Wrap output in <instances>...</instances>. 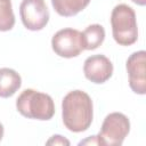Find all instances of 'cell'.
<instances>
[{
  "instance_id": "obj_6",
  "label": "cell",
  "mask_w": 146,
  "mask_h": 146,
  "mask_svg": "<svg viewBox=\"0 0 146 146\" xmlns=\"http://www.w3.org/2000/svg\"><path fill=\"white\" fill-rule=\"evenodd\" d=\"M19 16L23 25L30 31H40L49 22V10L44 0H23Z\"/></svg>"
},
{
  "instance_id": "obj_9",
  "label": "cell",
  "mask_w": 146,
  "mask_h": 146,
  "mask_svg": "<svg viewBox=\"0 0 146 146\" xmlns=\"http://www.w3.org/2000/svg\"><path fill=\"white\" fill-rule=\"evenodd\" d=\"M22 86L21 75L13 68H0V97H11Z\"/></svg>"
},
{
  "instance_id": "obj_11",
  "label": "cell",
  "mask_w": 146,
  "mask_h": 146,
  "mask_svg": "<svg viewBox=\"0 0 146 146\" xmlns=\"http://www.w3.org/2000/svg\"><path fill=\"white\" fill-rule=\"evenodd\" d=\"M89 3L90 0H51V5L55 11L64 17L75 16Z\"/></svg>"
},
{
  "instance_id": "obj_3",
  "label": "cell",
  "mask_w": 146,
  "mask_h": 146,
  "mask_svg": "<svg viewBox=\"0 0 146 146\" xmlns=\"http://www.w3.org/2000/svg\"><path fill=\"white\" fill-rule=\"evenodd\" d=\"M112 34L120 46H131L138 39V26L135 10L125 5H116L111 14Z\"/></svg>"
},
{
  "instance_id": "obj_15",
  "label": "cell",
  "mask_w": 146,
  "mask_h": 146,
  "mask_svg": "<svg viewBox=\"0 0 146 146\" xmlns=\"http://www.w3.org/2000/svg\"><path fill=\"white\" fill-rule=\"evenodd\" d=\"M3 125H2V123H0V141H1V139H2V137H3Z\"/></svg>"
},
{
  "instance_id": "obj_8",
  "label": "cell",
  "mask_w": 146,
  "mask_h": 146,
  "mask_svg": "<svg viewBox=\"0 0 146 146\" xmlns=\"http://www.w3.org/2000/svg\"><path fill=\"white\" fill-rule=\"evenodd\" d=\"M83 73L89 81L96 84H100L110 80V78L112 76L113 64L110 58L104 55H92L84 60Z\"/></svg>"
},
{
  "instance_id": "obj_7",
  "label": "cell",
  "mask_w": 146,
  "mask_h": 146,
  "mask_svg": "<svg viewBox=\"0 0 146 146\" xmlns=\"http://www.w3.org/2000/svg\"><path fill=\"white\" fill-rule=\"evenodd\" d=\"M129 75V86L138 95L146 94V52L144 50L132 52L125 63Z\"/></svg>"
},
{
  "instance_id": "obj_2",
  "label": "cell",
  "mask_w": 146,
  "mask_h": 146,
  "mask_svg": "<svg viewBox=\"0 0 146 146\" xmlns=\"http://www.w3.org/2000/svg\"><path fill=\"white\" fill-rule=\"evenodd\" d=\"M17 111L27 119L50 120L55 114V104L48 94L34 89H25L16 99Z\"/></svg>"
},
{
  "instance_id": "obj_5",
  "label": "cell",
  "mask_w": 146,
  "mask_h": 146,
  "mask_svg": "<svg viewBox=\"0 0 146 146\" xmlns=\"http://www.w3.org/2000/svg\"><path fill=\"white\" fill-rule=\"evenodd\" d=\"M51 47L55 54L59 57H76L83 50L81 32L72 27L62 29L54 34L51 39Z\"/></svg>"
},
{
  "instance_id": "obj_1",
  "label": "cell",
  "mask_w": 146,
  "mask_h": 146,
  "mask_svg": "<svg viewBox=\"0 0 146 146\" xmlns=\"http://www.w3.org/2000/svg\"><path fill=\"white\" fill-rule=\"evenodd\" d=\"M94 105L90 96L82 90L70 91L62 102L64 125L72 132L86 131L92 122Z\"/></svg>"
},
{
  "instance_id": "obj_13",
  "label": "cell",
  "mask_w": 146,
  "mask_h": 146,
  "mask_svg": "<svg viewBox=\"0 0 146 146\" xmlns=\"http://www.w3.org/2000/svg\"><path fill=\"white\" fill-rule=\"evenodd\" d=\"M46 144L47 145H66V146H68L70 141L66 138H64L63 136H60V135H54L50 139L47 140Z\"/></svg>"
},
{
  "instance_id": "obj_10",
  "label": "cell",
  "mask_w": 146,
  "mask_h": 146,
  "mask_svg": "<svg viewBox=\"0 0 146 146\" xmlns=\"http://www.w3.org/2000/svg\"><path fill=\"white\" fill-rule=\"evenodd\" d=\"M83 50H94L98 48L105 39V30L100 24H91L81 32Z\"/></svg>"
},
{
  "instance_id": "obj_12",
  "label": "cell",
  "mask_w": 146,
  "mask_h": 146,
  "mask_svg": "<svg viewBox=\"0 0 146 146\" xmlns=\"http://www.w3.org/2000/svg\"><path fill=\"white\" fill-rule=\"evenodd\" d=\"M15 25L11 0H0V31H10Z\"/></svg>"
},
{
  "instance_id": "obj_4",
  "label": "cell",
  "mask_w": 146,
  "mask_h": 146,
  "mask_svg": "<svg viewBox=\"0 0 146 146\" xmlns=\"http://www.w3.org/2000/svg\"><path fill=\"white\" fill-rule=\"evenodd\" d=\"M130 131L129 119L120 112H113L106 115L97 137L98 145L120 146Z\"/></svg>"
},
{
  "instance_id": "obj_14",
  "label": "cell",
  "mask_w": 146,
  "mask_h": 146,
  "mask_svg": "<svg viewBox=\"0 0 146 146\" xmlns=\"http://www.w3.org/2000/svg\"><path fill=\"white\" fill-rule=\"evenodd\" d=\"M131 1L138 6H145L146 5V0H131Z\"/></svg>"
}]
</instances>
